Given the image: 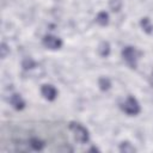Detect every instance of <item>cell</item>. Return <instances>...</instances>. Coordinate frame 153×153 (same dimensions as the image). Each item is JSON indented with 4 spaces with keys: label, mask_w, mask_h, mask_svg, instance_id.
Listing matches in <instances>:
<instances>
[{
    "label": "cell",
    "mask_w": 153,
    "mask_h": 153,
    "mask_svg": "<svg viewBox=\"0 0 153 153\" xmlns=\"http://www.w3.org/2000/svg\"><path fill=\"white\" fill-rule=\"evenodd\" d=\"M69 129L73 133L74 135V139L80 142V143H85L90 140V134H88V130L80 123H76V122H71L69 123Z\"/></svg>",
    "instance_id": "obj_1"
},
{
    "label": "cell",
    "mask_w": 153,
    "mask_h": 153,
    "mask_svg": "<svg viewBox=\"0 0 153 153\" xmlns=\"http://www.w3.org/2000/svg\"><path fill=\"white\" fill-rule=\"evenodd\" d=\"M139 56H140V53L137 51V49L135 47H126L122 50V57L130 68L136 67L137 61H139Z\"/></svg>",
    "instance_id": "obj_2"
},
{
    "label": "cell",
    "mask_w": 153,
    "mask_h": 153,
    "mask_svg": "<svg viewBox=\"0 0 153 153\" xmlns=\"http://www.w3.org/2000/svg\"><path fill=\"white\" fill-rule=\"evenodd\" d=\"M122 110L129 116H135L140 112L141 109H140V104L136 100V98L133 96H129L122 104Z\"/></svg>",
    "instance_id": "obj_3"
},
{
    "label": "cell",
    "mask_w": 153,
    "mask_h": 153,
    "mask_svg": "<svg viewBox=\"0 0 153 153\" xmlns=\"http://www.w3.org/2000/svg\"><path fill=\"white\" fill-rule=\"evenodd\" d=\"M43 45L48 49L56 50L62 47V41H61V38H59L54 35H47L43 38Z\"/></svg>",
    "instance_id": "obj_4"
},
{
    "label": "cell",
    "mask_w": 153,
    "mask_h": 153,
    "mask_svg": "<svg viewBox=\"0 0 153 153\" xmlns=\"http://www.w3.org/2000/svg\"><path fill=\"white\" fill-rule=\"evenodd\" d=\"M41 93H42V96H43L47 100H54V99L57 97V91H56V88H55L53 85H49V84L42 85V87H41Z\"/></svg>",
    "instance_id": "obj_5"
},
{
    "label": "cell",
    "mask_w": 153,
    "mask_h": 153,
    "mask_svg": "<svg viewBox=\"0 0 153 153\" xmlns=\"http://www.w3.org/2000/svg\"><path fill=\"white\" fill-rule=\"evenodd\" d=\"M10 104H11L16 110H22V109H24V106H25L24 99H23L22 96L18 94V93H13V94L10 97Z\"/></svg>",
    "instance_id": "obj_6"
},
{
    "label": "cell",
    "mask_w": 153,
    "mask_h": 153,
    "mask_svg": "<svg viewBox=\"0 0 153 153\" xmlns=\"http://www.w3.org/2000/svg\"><path fill=\"white\" fill-rule=\"evenodd\" d=\"M96 22L100 25V26H105L109 24V14L105 12V11H102L97 14L96 17Z\"/></svg>",
    "instance_id": "obj_7"
},
{
    "label": "cell",
    "mask_w": 153,
    "mask_h": 153,
    "mask_svg": "<svg viewBox=\"0 0 153 153\" xmlns=\"http://www.w3.org/2000/svg\"><path fill=\"white\" fill-rule=\"evenodd\" d=\"M140 24H141V27H142V30L145 32H147V33H152L153 32V24H152L149 18H147V17L142 18Z\"/></svg>",
    "instance_id": "obj_8"
},
{
    "label": "cell",
    "mask_w": 153,
    "mask_h": 153,
    "mask_svg": "<svg viewBox=\"0 0 153 153\" xmlns=\"http://www.w3.org/2000/svg\"><path fill=\"white\" fill-rule=\"evenodd\" d=\"M98 53L102 57H106L109 54H110V44L108 42H102L98 47Z\"/></svg>",
    "instance_id": "obj_9"
},
{
    "label": "cell",
    "mask_w": 153,
    "mask_h": 153,
    "mask_svg": "<svg viewBox=\"0 0 153 153\" xmlns=\"http://www.w3.org/2000/svg\"><path fill=\"white\" fill-rule=\"evenodd\" d=\"M98 85H99V87H100L102 91H108L110 88V86H111V82H110V80L108 78L103 76V78H100L98 80Z\"/></svg>",
    "instance_id": "obj_10"
},
{
    "label": "cell",
    "mask_w": 153,
    "mask_h": 153,
    "mask_svg": "<svg viewBox=\"0 0 153 153\" xmlns=\"http://www.w3.org/2000/svg\"><path fill=\"white\" fill-rule=\"evenodd\" d=\"M109 6H110L111 11L118 12L122 7V0H109Z\"/></svg>",
    "instance_id": "obj_11"
},
{
    "label": "cell",
    "mask_w": 153,
    "mask_h": 153,
    "mask_svg": "<svg viewBox=\"0 0 153 153\" xmlns=\"http://www.w3.org/2000/svg\"><path fill=\"white\" fill-rule=\"evenodd\" d=\"M30 146H31L33 149L39 151V149L43 148L44 143H43V141H41V140H38V139H31V141H30Z\"/></svg>",
    "instance_id": "obj_12"
},
{
    "label": "cell",
    "mask_w": 153,
    "mask_h": 153,
    "mask_svg": "<svg viewBox=\"0 0 153 153\" xmlns=\"http://www.w3.org/2000/svg\"><path fill=\"white\" fill-rule=\"evenodd\" d=\"M120 151L121 152H134L135 148L129 142H122L121 146H120Z\"/></svg>",
    "instance_id": "obj_13"
},
{
    "label": "cell",
    "mask_w": 153,
    "mask_h": 153,
    "mask_svg": "<svg viewBox=\"0 0 153 153\" xmlns=\"http://www.w3.org/2000/svg\"><path fill=\"white\" fill-rule=\"evenodd\" d=\"M6 48H7V45H6L5 43H2V44H1V56H2V57L6 56V50H7Z\"/></svg>",
    "instance_id": "obj_14"
},
{
    "label": "cell",
    "mask_w": 153,
    "mask_h": 153,
    "mask_svg": "<svg viewBox=\"0 0 153 153\" xmlns=\"http://www.w3.org/2000/svg\"><path fill=\"white\" fill-rule=\"evenodd\" d=\"M149 84L153 86V73H152V75H151V78H149Z\"/></svg>",
    "instance_id": "obj_15"
}]
</instances>
